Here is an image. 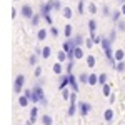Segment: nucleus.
Returning a JSON list of instances; mask_svg holds the SVG:
<instances>
[{
	"mask_svg": "<svg viewBox=\"0 0 125 125\" xmlns=\"http://www.w3.org/2000/svg\"><path fill=\"white\" fill-rule=\"evenodd\" d=\"M22 15H23L25 19H30V17L33 15V10H32V7H30V5H23V7H22Z\"/></svg>",
	"mask_w": 125,
	"mask_h": 125,
	"instance_id": "obj_1",
	"label": "nucleus"
},
{
	"mask_svg": "<svg viewBox=\"0 0 125 125\" xmlns=\"http://www.w3.org/2000/svg\"><path fill=\"white\" fill-rule=\"evenodd\" d=\"M87 65H88V67H94V65H95V57H92V55L87 57Z\"/></svg>",
	"mask_w": 125,
	"mask_h": 125,
	"instance_id": "obj_2",
	"label": "nucleus"
},
{
	"mask_svg": "<svg viewBox=\"0 0 125 125\" xmlns=\"http://www.w3.org/2000/svg\"><path fill=\"white\" fill-rule=\"evenodd\" d=\"M115 57H117V60H118V62L124 58V50H122V48H118V50L115 52Z\"/></svg>",
	"mask_w": 125,
	"mask_h": 125,
	"instance_id": "obj_3",
	"label": "nucleus"
},
{
	"mask_svg": "<svg viewBox=\"0 0 125 125\" xmlns=\"http://www.w3.org/2000/svg\"><path fill=\"white\" fill-rule=\"evenodd\" d=\"M63 17H65V19H70V17H72V10L68 9V7L63 9Z\"/></svg>",
	"mask_w": 125,
	"mask_h": 125,
	"instance_id": "obj_4",
	"label": "nucleus"
},
{
	"mask_svg": "<svg viewBox=\"0 0 125 125\" xmlns=\"http://www.w3.org/2000/svg\"><path fill=\"white\" fill-rule=\"evenodd\" d=\"M114 118V112L112 110H105V120H112Z\"/></svg>",
	"mask_w": 125,
	"mask_h": 125,
	"instance_id": "obj_5",
	"label": "nucleus"
},
{
	"mask_svg": "<svg viewBox=\"0 0 125 125\" xmlns=\"http://www.w3.org/2000/svg\"><path fill=\"white\" fill-rule=\"evenodd\" d=\"M88 12H90V13H97V7H95V3H90V5H88Z\"/></svg>",
	"mask_w": 125,
	"mask_h": 125,
	"instance_id": "obj_6",
	"label": "nucleus"
},
{
	"mask_svg": "<svg viewBox=\"0 0 125 125\" xmlns=\"http://www.w3.org/2000/svg\"><path fill=\"white\" fill-rule=\"evenodd\" d=\"M45 37H47V32H45V30H40L39 32V40H43Z\"/></svg>",
	"mask_w": 125,
	"mask_h": 125,
	"instance_id": "obj_7",
	"label": "nucleus"
},
{
	"mask_svg": "<svg viewBox=\"0 0 125 125\" xmlns=\"http://www.w3.org/2000/svg\"><path fill=\"white\" fill-rule=\"evenodd\" d=\"M78 13H83V0H78Z\"/></svg>",
	"mask_w": 125,
	"mask_h": 125,
	"instance_id": "obj_8",
	"label": "nucleus"
},
{
	"mask_svg": "<svg viewBox=\"0 0 125 125\" xmlns=\"http://www.w3.org/2000/svg\"><path fill=\"white\" fill-rule=\"evenodd\" d=\"M70 35H72V27L67 25V27H65V37H70Z\"/></svg>",
	"mask_w": 125,
	"mask_h": 125,
	"instance_id": "obj_9",
	"label": "nucleus"
},
{
	"mask_svg": "<svg viewBox=\"0 0 125 125\" xmlns=\"http://www.w3.org/2000/svg\"><path fill=\"white\" fill-rule=\"evenodd\" d=\"M104 95H105V97L110 95V85H105V87H104Z\"/></svg>",
	"mask_w": 125,
	"mask_h": 125,
	"instance_id": "obj_10",
	"label": "nucleus"
},
{
	"mask_svg": "<svg viewBox=\"0 0 125 125\" xmlns=\"http://www.w3.org/2000/svg\"><path fill=\"white\" fill-rule=\"evenodd\" d=\"M95 82H97V77H95V75H90V77H88V83H90V85H94Z\"/></svg>",
	"mask_w": 125,
	"mask_h": 125,
	"instance_id": "obj_11",
	"label": "nucleus"
},
{
	"mask_svg": "<svg viewBox=\"0 0 125 125\" xmlns=\"http://www.w3.org/2000/svg\"><path fill=\"white\" fill-rule=\"evenodd\" d=\"M53 72H55V73H60V72H62V67H60L58 63H55V65H53Z\"/></svg>",
	"mask_w": 125,
	"mask_h": 125,
	"instance_id": "obj_12",
	"label": "nucleus"
},
{
	"mask_svg": "<svg viewBox=\"0 0 125 125\" xmlns=\"http://www.w3.org/2000/svg\"><path fill=\"white\" fill-rule=\"evenodd\" d=\"M50 32H52V35H53V37H57V35H58V29H55V27H52Z\"/></svg>",
	"mask_w": 125,
	"mask_h": 125,
	"instance_id": "obj_13",
	"label": "nucleus"
},
{
	"mask_svg": "<svg viewBox=\"0 0 125 125\" xmlns=\"http://www.w3.org/2000/svg\"><path fill=\"white\" fill-rule=\"evenodd\" d=\"M20 105H22V107L27 105V98H25V97H22V98H20Z\"/></svg>",
	"mask_w": 125,
	"mask_h": 125,
	"instance_id": "obj_14",
	"label": "nucleus"
},
{
	"mask_svg": "<svg viewBox=\"0 0 125 125\" xmlns=\"http://www.w3.org/2000/svg\"><path fill=\"white\" fill-rule=\"evenodd\" d=\"M118 29L122 30V32H124V30H125V22H124V20H122V22L118 23Z\"/></svg>",
	"mask_w": 125,
	"mask_h": 125,
	"instance_id": "obj_15",
	"label": "nucleus"
},
{
	"mask_svg": "<svg viewBox=\"0 0 125 125\" xmlns=\"http://www.w3.org/2000/svg\"><path fill=\"white\" fill-rule=\"evenodd\" d=\"M48 55H50V50H48V47H45V50H43V57L47 58Z\"/></svg>",
	"mask_w": 125,
	"mask_h": 125,
	"instance_id": "obj_16",
	"label": "nucleus"
},
{
	"mask_svg": "<svg viewBox=\"0 0 125 125\" xmlns=\"http://www.w3.org/2000/svg\"><path fill=\"white\" fill-rule=\"evenodd\" d=\"M88 25H90V30H95V20H90Z\"/></svg>",
	"mask_w": 125,
	"mask_h": 125,
	"instance_id": "obj_17",
	"label": "nucleus"
},
{
	"mask_svg": "<svg viewBox=\"0 0 125 125\" xmlns=\"http://www.w3.org/2000/svg\"><path fill=\"white\" fill-rule=\"evenodd\" d=\"M80 82H83V83L87 82V75H85V73H82V75H80Z\"/></svg>",
	"mask_w": 125,
	"mask_h": 125,
	"instance_id": "obj_18",
	"label": "nucleus"
},
{
	"mask_svg": "<svg viewBox=\"0 0 125 125\" xmlns=\"http://www.w3.org/2000/svg\"><path fill=\"white\" fill-rule=\"evenodd\" d=\"M32 23H33V25H37V23H39V15H35V17H33V22H32Z\"/></svg>",
	"mask_w": 125,
	"mask_h": 125,
	"instance_id": "obj_19",
	"label": "nucleus"
},
{
	"mask_svg": "<svg viewBox=\"0 0 125 125\" xmlns=\"http://www.w3.org/2000/svg\"><path fill=\"white\" fill-rule=\"evenodd\" d=\"M30 63H32V65H33V63H37V57H35V55L30 58Z\"/></svg>",
	"mask_w": 125,
	"mask_h": 125,
	"instance_id": "obj_20",
	"label": "nucleus"
},
{
	"mask_svg": "<svg viewBox=\"0 0 125 125\" xmlns=\"http://www.w3.org/2000/svg\"><path fill=\"white\" fill-rule=\"evenodd\" d=\"M104 15H108V7L104 5Z\"/></svg>",
	"mask_w": 125,
	"mask_h": 125,
	"instance_id": "obj_21",
	"label": "nucleus"
},
{
	"mask_svg": "<svg viewBox=\"0 0 125 125\" xmlns=\"http://www.w3.org/2000/svg\"><path fill=\"white\" fill-rule=\"evenodd\" d=\"M40 73H42V68H37V70H35V75H37V77H40Z\"/></svg>",
	"mask_w": 125,
	"mask_h": 125,
	"instance_id": "obj_22",
	"label": "nucleus"
},
{
	"mask_svg": "<svg viewBox=\"0 0 125 125\" xmlns=\"http://www.w3.org/2000/svg\"><path fill=\"white\" fill-rule=\"evenodd\" d=\"M124 68H125V65H124V63H118V70H120V72H122Z\"/></svg>",
	"mask_w": 125,
	"mask_h": 125,
	"instance_id": "obj_23",
	"label": "nucleus"
},
{
	"mask_svg": "<svg viewBox=\"0 0 125 125\" xmlns=\"http://www.w3.org/2000/svg\"><path fill=\"white\" fill-rule=\"evenodd\" d=\"M122 13H124V15H125V3H124V5H122Z\"/></svg>",
	"mask_w": 125,
	"mask_h": 125,
	"instance_id": "obj_24",
	"label": "nucleus"
},
{
	"mask_svg": "<svg viewBox=\"0 0 125 125\" xmlns=\"http://www.w3.org/2000/svg\"><path fill=\"white\" fill-rule=\"evenodd\" d=\"M118 2H125V0H118Z\"/></svg>",
	"mask_w": 125,
	"mask_h": 125,
	"instance_id": "obj_25",
	"label": "nucleus"
}]
</instances>
